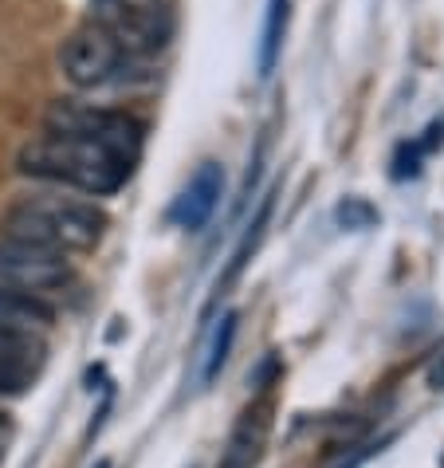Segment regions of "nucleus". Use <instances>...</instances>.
<instances>
[{
  "mask_svg": "<svg viewBox=\"0 0 444 468\" xmlns=\"http://www.w3.org/2000/svg\"><path fill=\"white\" fill-rule=\"evenodd\" d=\"M0 232L40 244V249H51L59 256H75L90 252L107 237V213L95 201L75 197L68 189H36L8 205Z\"/></svg>",
  "mask_w": 444,
  "mask_h": 468,
  "instance_id": "f257e3e1",
  "label": "nucleus"
},
{
  "mask_svg": "<svg viewBox=\"0 0 444 468\" xmlns=\"http://www.w3.org/2000/svg\"><path fill=\"white\" fill-rule=\"evenodd\" d=\"M16 170L32 181H44L48 189H68V193H87V197H111L119 193L134 162L114 154L95 142H79V138H56V134H40L20 150Z\"/></svg>",
  "mask_w": 444,
  "mask_h": 468,
  "instance_id": "f03ea898",
  "label": "nucleus"
},
{
  "mask_svg": "<svg viewBox=\"0 0 444 468\" xmlns=\"http://www.w3.org/2000/svg\"><path fill=\"white\" fill-rule=\"evenodd\" d=\"M59 68L79 90H102V87H122L134 80H146V59H130L126 51L111 40L99 24L75 28L59 48Z\"/></svg>",
  "mask_w": 444,
  "mask_h": 468,
  "instance_id": "7ed1b4c3",
  "label": "nucleus"
},
{
  "mask_svg": "<svg viewBox=\"0 0 444 468\" xmlns=\"http://www.w3.org/2000/svg\"><path fill=\"white\" fill-rule=\"evenodd\" d=\"M44 134L95 142V146H107L114 154H122V158L138 162L146 126L126 111L95 107V102H83V99H56L44 114Z\"/></svg>",
  "mask_w": 444,
  "mask_h": 468,
  "instance_id": "20e7f679",
  "label": "nucleus"
},
{
  "mask_svg": "<svg viewBox=\"0 0 444 468\" xmlns=\"http://www.w3.org/2000/svg\"><path fill=\"white\" fill-rule=\"evenodd\" d=\"M71 280H75V268L68 256L0 232V288H12L51 303V295L68 292Z\"/></svg>",
  "mask_w": 444,
  "mask_h": 468,
  "instance_id": "39448f33",
  "label": "nucleus"
},
{
  "mask_svg": "<svg viewBox=\"0 0 444 468\" xmlns=\"http://www.w3.org/2000/svg\"><path fill=\"white\" fill-rule=\"evenodd\" d=\"M90 24H99L102 32L119 44L130 59H153L158 51L174 40V12L165 5H146V8H119V5H95Z\"/></svg>",
  "mask_w": 444,
  "mask_h": 468,
  "instance_id": "423d86ee",
  "label": "nucleus"
},
{
  "mask_svg": "<svg viewBox=\"0 0 444 468\" xmlns=\"http://www.w3.org/2000/svg\"><path fill=\"white\" fill-rule=\"evenodd\" d=\"M220 197H225V165L220 162H201L185 189L177 193V201L169 205V220L185 232H201L213 220Z\"/></svg>",
  "mask_w": 444,
  "mask_h": 468,
  "instance_id": "0eeeda50",
  "label": "nucleus"
},
{
  "mask_svg": "<svg viewBox=\"0 0 444 468\" xmlns=\"http://www.w3.org/2000/svg\"><path fill=\"white\" fill-rule=\"evenodd\" d=\"M268 401H259L244 413L237 421V429L228 433V445L220 452V464L217 468H256L259 457H264V445H268V429H271V418H268Z\"/></svg>",
  "mask_w": 444,
  "mask_h": 468,
  "instance_id": "6e6552de",
  "label": "nucleus"
},
{
  "mask_svg": "<svg viewBox=\"0 0 444 468\" xmlns=\"http://www.w3.org/2000/svg\"><path fill=\"white\" fill-rule=\"evenodd\" d=\"M56 323V307L48 299L0 288V327L8 331H24V335H44Z\"/></svg>",
  "mask_w": 444,
  "mask_h": 468,
  "instance_id": "1a4fd4ad",
  "label": "nucleus"
},
{
  "mask_svg": "<svg viewBox=\"0 0 444 468\" xmlns=\"http://www.w3.org/2000/svg\"><path fill=\"white\" fill-rule=\"evenodd\" d=\"M44 367V346H24V350H0V398H20L28 394L36 374Z\"/></svg>",
  "mask_w": 444,
  "mask_h": 468,
  "instance_id": "9d476101",
  "label": "nucleus"
},
{
  "mask_svg": "<svg viewBox=\"0 0 444 468\" xmlns=\"http://www.w3.org/2000/svg\"><path fill=\"white\" fill-rule=\"evenodd\" d=\"M283 32H287V0H268V16H264V32H259V75L276 71V59L283 51Z\"/></svg>",
  "mask_w": 444,
  "mask_h": 468,
  "instance_id": "9b49d317",
  "label": "nucleus"
},
{
  "mask_svg": "<svg viewBox=\"0 0 444 468\" xmlns=\"http://www.w3.org/2000/svg\"><path fill=\"white\" fill-rule=\"evenodd\" d=\"M268 220H271V197H264V205L256 209V220L248 225V232H244V240H240V249L232 252V264H228V271H225V280H220V288H228L232 280L240 276V271L248 268V256L256 252V244L264 240V229H268Z\"/></svg>",
  "mask_w": 444,
  "mask_h": 468,
  "instance_id": "f8f14e48",
  "label": "nucleus"
},
{
  "mask_svg": "<svg viewBox=\"0 0 444 468\" xmlns=\"http://www.w3.org/2000/svg\"><path fill=\"white\" fill-rule=\"evenodd\" d=\"M232 339H237V311H228L225 319H220V331H217V339L213 346H208V358H205V370H201V382H213L220 367L228 362V350H232Z\"/></svg>",
  "mask_w": 444,
  "mask_h": 468,
  "instance_id": "ddd939ff",
  "label": "nucleus"
},
{
  "mask_svg": "<svg viewBox=\"0 0 444 468\" xmlns=\"http://www.w3.org/2000/svg\"><path fill=\"white\" fill-rule=\"evenodd\" d=\"M334 217H338V225L350 229V232H362V229H374L377 225V209H374L370 201H362V197H346L334 209Z\"/></svg>",
  "mask_w": 444,
  "mask_h": 468,
  "instance_id": "4468645a",
  "label": "nucleus"
},
{
  "mask_svg": "<svg viewBox=\"0 0 444 468\" xmlns=\"http://www.w3.org/2000/svg\"><path fill=\"white\" fill-rule=\"evenodd\" d=\"M12 437H16V429H12V418H8V413H0V464H5V457H8Z\"/></svg>",
  "mask_w": 444,
  "mask_h": 468,
  "instance_id": "2eb2a0df",
  "label": "nucleus"
},
{
  "mask_svg": "<svg viewBox=\"0 0 444 468\" xmlns=\"http://www.w3.org/2000/svg\"><path fill=\"white\" fill-rule=\"evenodd\" d=\"M95 468H111V461H99V464H95Z\"/></svg>",
  "mask_w": 444,
  "mask_h": 468,
  "instance_id": "dca6fc26",
  "label": "nucleus"
},
{
  "mask_svg": "<svg viewBox=\"0 0 444 468\" xmlns=\"http://www.w3.org/2000/svg\"><path fill=\"white\" fill-rule=\"evenodd\" d=\"M440 468H444V457H440Z\"/></svg>",
  "mask_w": 444,
  "mask_h": 468,
  "instance_id": "f3484780",
  "label": "nucleus"
}]
</instances>
